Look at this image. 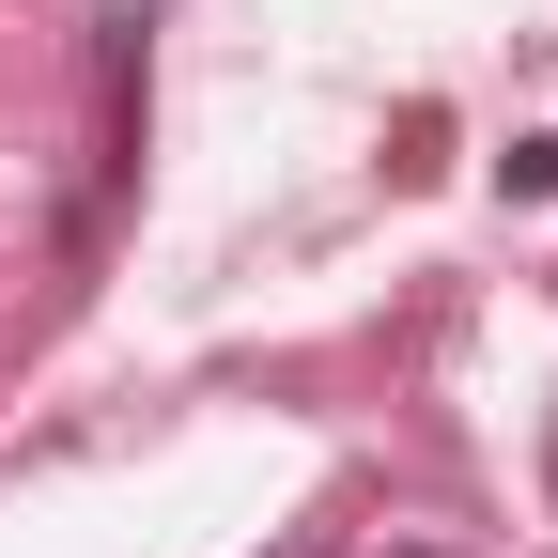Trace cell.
Listing matches in <instances>:
<instances>
[{
  "mask_svg": "<svg viewBox=\"0 0 558 558\" xmlns=\"http://www.w3.org/2000/svg\"><path fill=\"white\" fill-rule=\"evenodd\" d=\"M403 558H465V543H403Z\"/></svg>",
  "mask_w": 558,
  "mask_h": 558,
  "instance_id": "3957f363",
  "label": "cell"
},
{
  "mask_svg": "<svg viewBox=\"0 0 558 558\" xmlns=\"http://www.w3.org/2000/svg\"><path fill=\"white\" fill-rule=\"evenodd\" d=\"M279 558H341V527H295V543H279Z\"/></svg>",
  "mask_w": 558,
  "mask_h": 558,
  "instance_id": "7a4b0ae2",
  "label": "cell"
},
{
  "mask_svg": "<svg viewBox=\"0 0 558 558\" xmlns=\"http://www.w3.org/2000/svg\"><path fill=\"white\" fill-rule=\"evenodd\" d=\"M497 171H512V202H558V140H512Z\"/></svg>",
  "mask_w": 558,
  "mask_h": 558,
  "instance_id": "6da1fadb",
  "label": "cell"
},
{
  "mask_svg": "<svg viewBox=\"0 0 558 558\" xmlns=\"http://www.w3.org/2000/svg\"><path fill=\"white\" fill-rule=\"evenodd\" d=\"M543 465H558V450H543Z\"/></svg>",
  "mask_w": 558,
  "mask_h": 558,
  "instance_id": "277c9868",
  "label": "cell"
}]
</instances>
